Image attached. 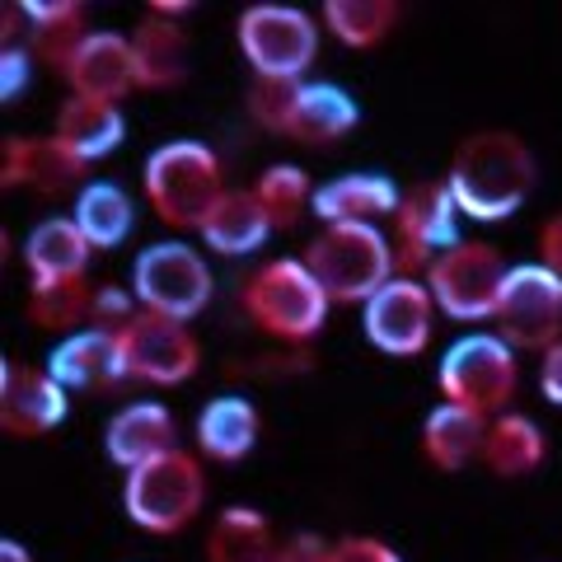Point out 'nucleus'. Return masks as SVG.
Here are the masks:
<instances>
[{"instance_id":"f257e3e1","label":"nucleus","mask_w":562,"mask_h":562,"mask_svg":"<svg viewBox=\"0 0 562 562\" xmlns=\"http://www.w3.org/2000/svg\"><path fill=\"white\" fill-rule=\"evenodd\" d=\"M535 155L530 146L516 136V132H502V127H487V132H473L464 136L450 155V169H446V188L460 216L469 221H506L525 206V198L535 192Z\"/></svg>"},{"instance_id":"f03ea898","label":"nucleus","mask_w":562,"mask_h":562,"mask_svg":"<svg viewBox=\"0 0 562 562\" xmlns=\"http://www.w3.org/2000/svg\"><path fill=\"white\" fill-rule=\"evenodd\" d=\"M140 192L169 231H202L231 188H225L221 155L206 140H165L140 165Z\"/></svg>"},{"instance_id":"7ed1b4c3","label":"nucleus","mask_w":562,"mask_h":562,"mask_svg":"<svg viewBox=\"0 0 562 562\" xmlns=\"http://www.w3.org/2000/svg\"><path fill=\"white\" fill-rule=\"evenodd\" d=\"M305 268L328 291L333 305H366L398 277L394 239L380 225H324L305 244Z\"/></svg>"},{"instance_id":"20e7f679","label":"nucleus","mask_w":562,"mask_h":562,"mask_svg":"<svg viewBox=\"0 0 562 562\" xmlns=\"http://www.w3.org/2000/svg\"><path fill=\"white\" fill-rule=\"evenodd\" d=\"M239 305L268 338L310 342L324 333L333 301L319 281H314V272L305 268V258H272V262H262L258 272L244 277Z\"/></svg>"},{"instance_id":"39448f33","label":"nucleus","mask_w":562,"mask_h":562,"mask_svg":"<svg viewBox=\"0 0 562 562\" xmlns=\"http://www.w3.org/2000/svg\"><path fill=\"white\" fill-rule=\"evenodd\" d=\"M122 506L132 525L150 535H179L206 506V469L192 450H169L160 460L140 464L122 483Z\"/></svg>"},{"instance_id":"423d86ee","label":"nucleus","mask_w":562,"mask_h":562,"mask_svg":"<svg viewBox=\"0 0 562 562\" xmlns=\"http://www.w3.org/2000/svg\"><path fill=\"white\" fill-rule=\"evenodd\" d=\"M436 384H441L446 403L483 417L512 413V398L520 390V366L516 347L497 338V333H464L460 342L446 347L441 366H436Z\"/></svg>"},{"instance_id":"0eeeda50","label":"nucleus","mask_w":562,"mask_h":562,"mask_svg":"<svg viewBox=\"0 0 562 562\" xmlns=\"http://www.w3.org/2000/svg\"><path fill=\"white\" fill-rule=\"evenodd\" d=\"M506 277H512V262L492 249V244L460 239L427 268V291L446 319L483 324V319H497Z\"/></svg>"},{"instance_id":"6e6552de","label":"nucleus","mask_w":562,"mask_h":562,"mask_svg":"<svg viewBox=\"0 0 562 562\" xmlns=\"http://www.w3.org/2000/svg\"><path fill=\"white\" fill-rule=\"evenodd\" d=\"M211 277L206 258L192 244L165 239V244H146L132 262V295L146 314H165V319H198L211 301Z\"/></svg>"},{"instance_id":"1a4fd4ad","label":"nucleus","mask_w":562,"mask_h":562,"mask_svg":"<svg viewBox=\"0 0 562 562\" xmlns=\"http://www.w3.org/2000/svg\"><path fill=\"white\" fill-rule=\"evenodd\" d=\"M235 38L244 61L262 80H301L319 57V24L305 10L277 5V0H258V5L244 10Z\"/></svg>"},{"instance_id":"9d476101","label":"nucleus","mask_w":562,"mask_h":562,"mask_svg":"<svg viewBox=\"0 0 562 562\" xmlns=\"http://www.w3.org/2000/svg\"><path fill=\"white\" fill-rule=\"evenodd\" d=\"M497 338L525 351H549L562 342V277L543 262H512L502 305H497Z\"/></svg>"},{"instance_id":"9b49d317","label":"nucleus","mask_w":562,"mask_h":562,"mask_svg":"<svg viewBox=\"0 0 562 562\" xmlns=\"http://www.w3.org/2000/svg\"><path fill=\"white\" fill-rule=\"evenodd\" d=\"M460 244V206H454L446 179L441 183H413L394 211V268L398 277H413L417 268H431L446 249Z\"/></svg>"},{"instance_id":"f8f14e48","label":"nucleus","mask_w":562,"mask_h":562,"mask_svg":"<svg viewBox=\"0 0 562 562\" xmlns=\"http://www.w3.org/2000/svg\"><path fill=\"white\" fill-rule=\"evenodd\" d=\"M117 338H122V361H127L132 380L188 384L202 371V347H198V338H192V328L179 324V319L136 310V319L122 324Z\"/></svg>"},{"instance_id":"ddd939ff","label":"nucleus","mask_w":562,"mask_h":562,"mask_svg":"<svg viewBox=\"0 0 562 562\" xmlns=\"http://www.w3.org/2000/svg\"><path fill=\"white\" fill-rule=\"evenodd\" d=\"M436 301L427 291V281L417 277H394L390 286H384L375 301H366V342L384 357H422V351L431 347V324H436Z\"/></svg>"},{"instance_id":"4468645a","label":"nucleus","mask_w":562,"mask_h":562,"mask_svg":"<svg viewBox=\"0 0 562 562\" xmlns=\"http://www.w3.org/2000/svg\"><path fill=\"white\" fill-rule=\"evenodd\" d=\"M70 413V394L66 384H57L47 375V366H0V427L5 436H47L52 427H61Z\"/></svg>"},{"instance_id":"2eb2a0df","label":"nucleus","mask_w":562,"mask_h":562,"mask_svg":"<svg viewBox=\"0 0 562 562\" xmlns=\"http://www.w3.org/2000/svg\"><path fill=\"white\" fill-rule=\"evenodd\" d=\"M70 94L80 99H103V103H122L136 85V57H132V38H122L113 29H94L85 33V43L76 47V57L61 70Z\"/></svg>"},{"instance_id":"dca6fc26","label":"nucleus","mask_w":562,"mask_h":562,"mask_svg":"<svg viewBox=\"0 0 562 562\" xmlns=\"http://www.w3.org/2000/svg\"><path fill=\"white\" fill-rule=\"evenodd\" d=\"M47 375L66 384V390H113L117 380H127V361H122V338L117 328H80L61 338L47 357Z\"/></svg>"},{"instance_id":"f3484780","label":"nucleus","mask_w":562,"mask_h":562,"mask_svg":"<svg viewBox=\"0 0 562 562\" xmlns=\"http://www.w3.org/2000/svg\"><path fill=\"white\" fill-rule=\"evenodd\" d=\"M103 450H109V460L117 469H140L150 460H160V454L179 450V422L165 403H127V408H117L109 417V427H103Z\"/></svg>"},{"instance_id":"a211bd4d","label":"nucleus","mask_w":562,"mask_h":562,"mask_svg":"<svg viewBox=\"0 0 562 562\" xmlns=\"http://www.w3.org/2000/svg\"><path fill=\"white\" fill-rule=\"evenodd\" d=\"M80 173L85 165L57 146V136H10L5 155H0V183L29 188L38 198H57V192L76 188Z\"/></svg>"},{"instance_id":"6ab92c4d","label":"nucleus","mask_w":562,"mask_h":562,"mask_svg":"<svg viewBox=\"0 0 562 562\" xmlns=\"http://www.w3.org/2000/svg\"><path fill=\"white\" fill-rule=\"evenodd\" d=\"M403 192L384 173H338L314 192V216L324 225H375L380 216H394Z\"/></svg>"},{"instance_id":"aec40b11","label":"nucleus","mask_w":562,"mask_h":562,"mask_svg":"<svg viewBox=\"0 0 562 562\" xmlns=\"http://www.w3.org/2000/svg\"><path fill=\"white\" fill-rule=\"evenodd\" d=\"M57 146L70 150L80 165H94L103 155H113L127 136V122H122V103H103V99H80L70 94L57 113Z\"/></svg>"},{"instance_id":"412c9836","label":"nucleus","mask_w":562,"mask_h":562,"mask_svg":"<svg viewBox=\"0 0 562 562\" xmlns=\"http://www.w3.org/2000/svg\"><path fill=\"white\" fill-rule=\"evenodd\" d=\"M487 422L483 413L454 408V403L441 398V408H431L427 422H422V454L431 460V469L441 473H460L473 460H483L487 446Z\"/></svg>"},{"instance_id":"4be33fe9","label":"nucleus","mask_w":562,"mask_h":562,"mask_svg":"<svg viewBox=\"0 0 562 562\" xmlns=\"http://www.w3.org/2000/svg\"><path fill=\"white\" fill-rule=\"evenodd\" d=\"M198 235H202V244H206L211 254L244 258V254H258L262 244H268L272 221H268V211H262L254 188H231L216 202V211L206 216V225H202Z\"/></svg>"},{"instance_id":"5701e85b","label":"nucleus","mask_w":562,"mask_h":562,"mask_svg":"<svg viewBox=\"0 0 562 562\" xmlns=\"http://www.w3.org/2000/svg\"><path fill=\"white\" fill-rule=\"evenodd\" d=\"M132 57L140 90H173L188 80V33L179 20H140L132 29Z\"/></svg>"},{"instance_id":"b1692460","label":"nucleus","mask_w":562,"mask_h":562,"mask_svg":"<svg viewBox=\"0 0 562 562\" xmlns=\"http://www.w3.org/2000/svg\"><path fill=\"white\" fill-rule=\"evenodd\" d=\"M90 239L70 216H47L24 239V268L33 281H76L90 268Z\"/></svg>"},{"instance_id":"393cba45","label":"nucleus","mask_w":562,"mask_h":562,"mask_svg":"<svg viewBox=\"0 0 562 562\" xmlns=\"http://www.w3.org/2000/svg\"><path fill=\"white\" fill-rule=\"evenodd\" d=\"M258 431H262V417L254 403L244 394H221L198 413V431L192 436H198V450L206 460L235 464L258 446Z\"/></svg>"},{"instance_id":"a878e982","label":"nucleus","mask_w":562,"mask_h":562,"mask_svg":"<svg viewBox=\"0 0 562 562\" xmlns=\"http://www.w3.org/2000/svg\"><path fill=\"white\" fill-rule=\"evenodd\" d=\"M357 117H361V109L347 90H338V85H328V80H305L286 136L301 140V146H333V140H342L357 127Z\"/></svg>"},{"instance_id":"bb28decb","label":"nucleus","mask_w":562,"mask_h":562,"mask_svg":"<svg viewBox=\"0 0 562 562\" xmlns=\"http://www.w3.org/2000/svg\"><path fill=\"white\" fill-rule=\"evenodd\" d=\"M543 460H549V436L539 431L535 417L502 413V417L487 422L483 464L497 473V479H530Z\"/></svg>"},{"instance_id":"cd10ccee","label":"nucleus","mask_w":562,"mask_h":562,"mask_svg":"<svg viewBox=\"0 0 562 562\" xmlns=\"http://www.w3.org/2000/svg\"><path fill=\"white\" fill-rule=\"evenodd\" d=\"M281 539L254 506H231L206 530V562H277Z\"/></svg>"},{"instance_id":"c85d7f7f","label":"nucleus","mask_w":562,"mask_h":562,"mask_svg":"<svg viewBox=\"0 0 562 562\" xmlns=\"http://www.w3.org/2000/svg\"><path fill=\"white\" fill-rule=\"evenodd\" d=\"M24 14L33 24V38H29V52L47 66L66 70L76 47L85 43V5L80 0H24Z\"/></svg>"},{"instance_id":"c756f323","label":"nucleus","mask_w":562,"mask_h":562,"mask_svg":"<svg viewBox=\"0 0 562 562\" xmlns=\"http://www.w3.org/2000/svg\"><path fill=\"white\" fill-rule=\"evenodd\" d=\"M24 310H29L33 328L70 338V333L94 324V286L85 277H76V281H33Z\"/></svg>"},{"instance_id":"7c9ffc66","label":"nucleus","mask_w":562,"mask_h":562,"mask_svg":"<svg viewBox=\"0 0 562 562\" xmlns=\"http://www.w3.org/2000/svg\"><path fill=\"white\" fill-rule=\"evenodd\" d=\"M70 221L80 225V235L90 239V249H117L136 231V211L132 198L117 183H85Z\"/></svg>"},{"instance_id":"2f4dec72","label":"nucleus","mask_w":562,"mask_h":562,"mask_svg":"<svg viewBox=\"0 0 562 562\" xmlns=\"http://www.w3.org/2000/svg\"><path fill=\"white\" fill-rule=\"evenodd\" d=\"M398 5L394 0H324V29L342 47H380L398 29Z\"/></svg>"},{"instance_id":"473e14b6","label":"nucleus","mask_w":562,"mask_h":562,"mask_svg":"<svg viewBox=\"0 0 562 562\" xmlns=\"http://www.w3.org/2000/svg\"><path fill=\"white\" fill-rule=\"evenodd\" d=\"M254 192H258L262 211H268L272 231H291V225L301 221L305 211H314V192H319V188L310 183L305 169H295V165H272V169L258 173Z\"/></svg>"},{"instance_id":"72a5a7b5","label":"nucleus","mask_w":562,"mask_h":562,"mask_svg":"<svg viewBox=\"0 0 562 562\" xmlns=\"http://www.w3.org/2000/svg\"><path fill=\"white\" fill-rule=\"evenodd\" d=\"M301 85L305 80H262V76H254V85H249V117L258 122V127L286 136L295 99H301Z\"/></svg>"},{"instance_id":"f704fd0d","label":"nucleus","mask_w":562,"mask_h":562,"mask_svg":"<svg viewBox=\"0 0 562 562\" xmlns=\"http://www.w3.org/2000/svg\"><path fill=\"white\" fill-rule=\"evenodd\" d=\"M324 562H403V558L394 553V543H384L375 535H347L338 543H328Z\"/></svg>"},{"instance_id":"c9c22d12","label":"nucleus","mask_w":562,"mask_h":562,"mask_svg":"<svg viewBox=\"0 0 562 562\" xmlns=\"http://www.w3.org/2000/svg\"><path fill=\"white\" fill-rule=\"evenodd\" d=\"M29 61H33V52L29 47H5V76H0V94H5V103L10 99H20V90L29 85Z\"/></svg>"},{"instance_id":"e433bc0d","label":"nucleus","mask_w":562,"mask_h":562,"mask_svg":"<svg viewBox=\"0 0 562 562\" xmlns=\"http://www.w3.org/2000/svg\"><path fill=\"white\" fill-rule=\"evenodd\" d=\"M539 262L562 277V211H553V216L539 225Z\"/></svg>"},{"instance_id":"4c0bfd02","label":"nucleus","mask_w":562,"mask_h":562,"mask_svg":"<svg viewBox=\"0 0 562 562\" xmlns=\"http://www.w3.org/2000/svg\"><path fill=\"white\" fill-rule=\"evenodd\" d=\"M324 558H328V543L314 539V535L281 539V553H277V562H324Z\"/></svg>"},{"instance_id":"58836bf2","label":"nucleus","mask_w":562,"mask_h":562,"mask_svg":"<svg viewBox=\"0 0 562 562\" xmlns=\"http://www.w3.org/2000/svg\"><path fill=\"white\" fill-rule=\"evenodd\" d=\"M539 390H543V398H549L553 408H562V342L543 351V361H539Z\"/></svg>"},{"instance_id":"ea45409f","label":"nucleus","mask_w":562,"mask_h":562,"mask_svg":"<svg viewBox=\"0 0 562 562\" xmlns=\"http://www.w3.org/2000/svg\"><path fill=\"white\" fill-rule=\"evenodd\" d=\"M0 562H33V558H29V549H24V543L5 539V543H0Z\"/></svg>"}]
</instances>
